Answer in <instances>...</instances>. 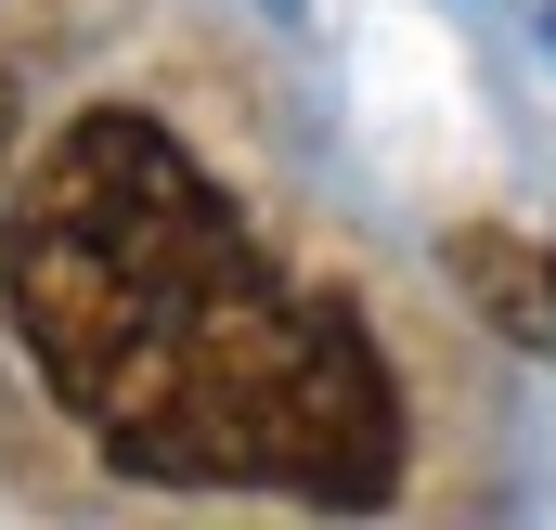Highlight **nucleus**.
Instances as JSON below:
<instances>
[{
  "instance_id": "f257e3e1",
  "label": "nucleus",
  "mask_w": 556,
  "mask_h": 530,
  "mask_svg": "<svg viewBox=\"0 0 556 530\" xmlns=\"http://www.w3.org/2000/svg\"><path fill=\"white\" fill-rule=\"evenodd\" d=\"M0 298L104 466L168 492L389 505L402 389L350 298L285 285L247 207L142 104H91L0 220Z\"/></svg>"
},
{
  "instance_id": "7ed1b4c3",
  "label": "nucleus",
  "mask_w": 556,
  "mask_h": 530,
  "mask_svg": "<svg viewBox=\"0 0 556 530\" xmlns=\"http://www.w3.org/2000/svg\"><path fill=\"white\" fill-rule=\"evenodd\" d=\"M0 168H13V78H0Z\"/></svg>"
},
{
  "instance_id": "f03ea898",
  "label": "nucleus",
  "mask_w": 556,
  "mask_h": 530,
  "mask_svg": "<svg viewBox=\"0 0 556 530\" xmlns=\"http://www.w3.org/2000/svg\"><path fill=\"white\" fill-rule=\"evenodd\" d=\"M453 285H466L505 337L556 350V260L544 247H518V234H453Z\"/></svg>"
},
{
  "instance_id": "20e7f679",
  "label": "nucleus",
  "mask_w": 556,
  "mask_h": 530,
  "mask_svg": "<svg viewBox=\"0 0 556 530\" xmlns=\"http://www.w3.org/2000/svg\"><path fill=\"white\" fill-rule=\"evenodd\" d=\"M544 26H556V13H544Z\"/></svg>"
}]
</instances>
